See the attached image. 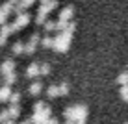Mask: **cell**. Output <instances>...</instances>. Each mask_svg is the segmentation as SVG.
I'll return each instance as SVG.
<instances>
[{"mask_svg": "<svg viewBox=\"0 0 128 124\" xmlns=\"http://www.w3.org/2000/svg\"><path fill=\"white\" fill-rule=\"evenodd\" d=\"M70 39H72V35H69L65 32H60L56 37H52V48H54V52H58V54L67 52L69 46H70Z\"/></svg>", "mask_w": 128, "mask_h": 124, "instance_id": "obj_1", "label": "cell"}, {"mask_svg": "<svg viewBox=\"0 0 128 124\" xmlns=\"http://www.w3.org/2000/svg\"><path fill=\"white\" fill-rule=\"evenodd\" d=\"M65 119H67V121H80V119H87V108L84 104L69 106V108L65 109Z\"/></svg>", "mask_w": 128, "mask_h": 124, "instance_id": "obj_2", "label": "cell"}, {"mask_svg": "<svg viewBox=\"0 0 128 124\" xmlns=\"http://www.w3.org/2000/svg\"><path fill=\"white\" fill-rule=\"evenodd\" d=\"M28 22H30V15H28V13H19V15H17V19H15V22L10 24V26H11V33L17 32V30H22Z\"/></svg>", "mask_w": 128, "mask_h": 124, "instance_id": "obj_3", "label": "cell"}, {"mask_svg": "<svg viewBox=\"0 0 128 124\" xmlns=\"http://www.w3.org/2000/svg\"><path fill=\"white\" fill-rule=\"evenodd\" d=\"M39 39H41V37H39V33H32V37H30V41H28V43H26V45H24V50H22L24 54L32 56L34 52L37 50V45H39Z\"/></svg>", "mask_w": 128, "mask_h": 124, "instance_id": "obj_4", "label": "cell"}, {"mask_svg": "<svg viewBox=\"0 0 128 124\" xmlns=\"http://www.w3.org/2000/svg\"><path fill=\"white\" fill-rule=\"evenodd\" d=\"M56 7H58V0H48V2L41 4V7H39L37 13H43V15L48 17V13H50L52 9H56Z\"/></svg>", "mask_w": 128, "mask_h": 124, "instance_id": "obj_5", "label": "cell"}, {"mask_svg": "<svg viewBox=\"0 0 128 124\" xmlns=\"http://www.w3.org/2000/svg\"><path fill=\"white\" fill-rule=\"evenodd\" d=\"M72 15H74V7L72 6H67V7H63V9L60 11L58 20H65V22H69V20L72 19Z\"/></svg>", "mask_w": 128, "mask_h": 124, "instance_id": "obj_6", "label": "cell"}, {"mask_svg": "<svg viewBox=\"0 0 128 124\" xmlns=\"http://www.w3.org/2000/svg\"><path fill=\"white\" fill-rule=\"evenodd\" d=\"M11 35V26L10 24H2V28H0V46L6 45L8 37Z\"/></svg>", "mask_w": 128, "mask_h": 124, "instance_id": "obj_7", "label": "cell"}, {"mask_svg": "<svg viewBox=\"0 0 128 124\" xmlns=\"http://www.w3.org/2000/svg\"><path fill=\"white\" fill-rule=\"evenodd\" d=\"M13 70H15V61L13 59H6L2 63V67H0V74H8V72H13Z\"/></svg>", "mask_w": 128, "mask_h": 124, "instance_id": "obj_8", "label": "cell"}, {"mask_svg": "<svg viewBox=\"0 0 128 124\" xmlns=\"http://www.w3.org/2000/svg\"><path fill=\"white\" fill-rule=\"evenodd\" d=\"M26 76L28 78H39V63H32L26 69Z\"/></svg>", "mask_w": 128, "mask_h": 124, "instance_id": "obj_9", "label": "cell"}, {"mask_svg": "<svg viewBox=\"0 0 128 124\" xmlns=\"http://www.w3.org/2000/svg\"><path fill=\"white\" fill-rule=\"evenodd\" d=\"M8 115H10V121H15V119L20 115V108H19V104L10 106V108H8Z\"/></svg>", "mask_w": 128, "mask_h": 124, "instance_id": "obj_10", "label": "cell"}, {"mask_svg": "<svg viewBox=\"0 0 128 124\" xmlns=\"http://www.w3.org/2000/svg\"><path fill=\"white\" fill-rule=\"evenodd\" d=\"M41 91H43V83H41V82H34L32 85L28 87V93H30L32 96H37Z\"/></svg>", "mask_w": 128, "mask_h": 124, "instance_id": "obj_11", "label": "cell"}, {"mask_svg": "<svg viewBox=\"0 0 128 124\" xmlns=\"http://www.w3.org/2000/svg\"><path fill=\"white\" fill-rule=\"evenodd\" d=\"M11 87L10 85H2L0 87V102H8V98H10V95H11Z\"/></svg>", "mask_w": 128, "mask_h": 124, "instance_id": "obj_12", "label": "cell"}, {"mask_svg": "<svg viewBox=\"0 0 128 124\" xmlns=\"http://www.w3.org/2000/svg\"><path fill=\"white\" fill-rule=\"evenodd\" d=\"M13 7H15V6H13V4L10 2V0H8V2H4L2 6H0V11H2L6 17H10L11 13H13Z\"/></svg>", "mask_w": 128, "mask_h": 124, "instance_id": "obj_13", "label": "cell"}, {"mask_svg": "<svg viewBox=\"0 0 128 124\" xmlns=\"http://www.w3.org/2000/svg\"><path fill=\"white\" fill-rule=\"evenodd\" d=\"M46 96H48V98H58V96H60L58 85H48L46 87Z\"/></svg>", "mask_w": 128, "mask_h": 124, "instance_id": "obj_14", "label": "cell"}, {"mask_svg": "<svg viewBox=\"0 0 128 124\" xmlns=\"http://www.w3.org/2000/svg\"><path fill=\"white\" fill-rule=\"evenodd\" d=\"M22 50H24V43L22 41H15L11 45V52L13 54H22Z\"/></svg>", "mask_w": 128, "mask_h": 124, "instance_id": "obj_15", "label": "cell"}, {"mask_svg": "<svg viewBox=\"0 0 128 124\" xmlns=\"http://www.w3.org/2000/svg\"><path fill=\"white\" fill-rule=\"evenodd\" d=\"M4 82H6V85H10V87H11V83H15V82H17V74H15V70H13V72L4 74Z\"/></svg>", "mask_w": 128, "mask_h": 124, "instance_id": "obj_16", "label": "cell"}, {"mask_svg": "<svg viewBox=\"0 0 128 124\" xmlns=\"http://www.w3.org/2000/svg\"><path fill=\"white\" fill-rule=\"evenodd\" d=\"M43 28H45V33H54L56 32V20H46L43 24Z\"/></svg>", "mask_w": 128, "mask_h": 124, "instance_id": "obj_17", "label": "cell"}, {"mask_svg": "<svg viewBox=\"0 0 128 124\" xmlns=\"http://www.w3.org/2000/svg\"><path fill=\"white\" fill-rule=\"evenodd\" d=\"M50 70H52V67H50L48 63L39 65V76H48V74H50Z\"/></svg>", "mask_w": 128, "mask_h": 124, "instance_id": "obj_18", "label": "cell"}, {"mask_svg": "<svg viewBox=\"0 0 128 124\" xmlns=\"http://www.w3.org/2000/svg\"><path fill=\"white\" fill-rule=\"evenodd\" d=\"M117 83L119 85H128V70H124L117 76Z\"/></svg>", "mask_w": 128, "mask_h": 124, "instance_id": "obj_19", "label": "cell"}, {"mask_svg": "<svg viewBox=\"0 0 128 124\" xmlns=\"http://www.w3.org/2000/svg\"><path fill=\"white\" fill-rule=\"evenodd\" d=\"M39 43H41L43 48H52V37H48V35H45L43 39H39Z\"/></svg>", "mask_w": 128, "mask_h": 124, "instance_id": "obj_20", "label": "cell"}, {"mask_svg": "<svg viewBox=\"0 0 128 124\" xmlns=\"http://www.w3.org/2000/svg\"><path fill=\"white\" fill-rule=\"evenodd\" d=\"M58 93H60V95L61 96H65V95H69V83H60V85H58Z\"/></svg>", "mask_w": 128, "mask_h": 124, "instance_id": "obj_21", "label": "cell"}, {"mask_svg": "<svg viewBox=\"0 0 128 124\" xmlns=\"http://www.w3.org/2000/svg\"><path fill=\"white\" fill-rule=\"evenodd\" d=\"M8 102H11V106L13 104H19V102H20V93H11L10 98H8Z\"/></svg>", "mask_w": 128, "mask_h": 124, "instance_id": "obj_22", "label": "cell"}, {"mask_svg": "<svg viewBox=\"0 0 128 124\" xmlns=\"http://www.w3.org/2000/svg\"><path fill=\"white\" fill-rule=\"evenodd\" d=\"M46 15H43V13H37V15H35V24H39V26H43L46 22Z\"/></svg>", "mask_w": 128, "mask_h": 124, "instance_id": "obj_23", "label": "cell"}, {"mask_svg": "<svg viewBox=\"0 0 128 124\" xmlns=\"http://www.w3.org/2000/svg\"><path fill=\"white\" fill-rule=\"evenodd\" d=\"M45 108H46V104H45V102H37V104L34 106V115L41 113V111H43V109H45Z\"/></svg>", "mask_w": 128, "mask_h": 124, "instance_id": "obj_24", "label": "cell"}, {"mask_svg": "<svg viewBox=\"0 0 128 124\" xmlns=\"http://www.w3.org/2000/svg\"><path fill=\"white\" fill-rule=\"evenodd\" d=\"M121 98L128 102V85H121Z\"/></svg>", "mask_w": 128, "mask_h": 124, "instance_id": "obj_25", "label": "cell"}, {"mask_svg": "<svg viewBox=\"0 0 128 124\" xmlns=\"http://www.w3.org/2000/svg\"><path fill=\"white\" fill-rule=\"evenodd\" d=\"M6 19H8V17L4 15L2 11H0V26H2V24H6Z\"/></svg>", "mask_w": 128, "mask_h": 124, "instance_id": "obj_26", "label": "cell"}, {"mask_svg": "<svg viewBox=\"0 0 128 124\" xmlns=\"http://www.w3.org/2000/svg\"><path fill=\"white\" fill-rule=\"evenodd\" d=\"M46 124H60V121H58V119H48Z\"/></svg>", "mask_w": 128, "mask_h": 124, "instance_id": "obj_27", "label": "cell"}, {"mask_svg": "<svg viewBox=\"0 0 128 124\" xmlns=\"http://www.w3.org/2000/svg\"><path fill=\"white\" fill-rule=\"evenodd\" d=\"M74 124H86V119H80V121H74Z\"/></svg>", "mask_w": 128, "mask_h": 124, "instance_id": "obj_28", "label": "cell"}, {"mask_svg": "<svg viewBox=\"0 0 128 124\" xmlns=\"http://www.w3.org/2000/svg\"><path fill=\"white\" fill-rule=\"evenodd\" d=\"M22 124H32V119H26V121H24Z\"/></svg>", "mask_w": 128, "mask_h": 124, "instance_id": "obj_29", "label": "cell"}, {"mask_svg": "<svg viewBox=\"0 0 128 124\" xmlns=\"http://www.w3.org/2000/svg\"><path fill=\"white\" fill-rule=\"evenodd\" d=\"M39 2H41V4H45V2H48V0H39Z\"/></svg>", "mask_w": 128, "mask_h": 124, "instance_id": "obj_30", "label": "cell"}, {"mask_svg": "<svg viewBox=\"0 0 128 124\" xmlns=\"http://www.w3.org/2000/svg\"><path fill=\"white\" fill-rule=\"evenodd\" d=\"M124 124H128V122H124Z\"/></svg>", "mask_w": 128, "mask_h": 124, "instance_id": "obj_31", "label": "cell"}]
</instances>
